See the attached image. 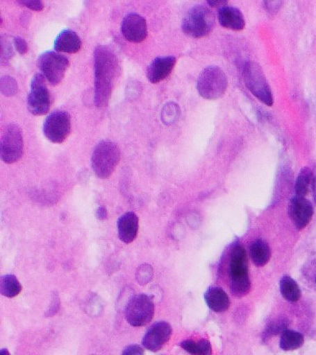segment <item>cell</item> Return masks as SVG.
<instances>
[{
	"instance_id": "24",
	"label": "cell",
	"mask_w": 316,
	"mask_h": 355,
	"mask_svg": "<svg viewBox=\"0 0 316 355\" xmlns=\"http://www.w3.org/2000/svg\"><path fill=\"white\" fill-rule=\"evenodd\" d=\"M313 173L308 167L302 168L298 175L295 184L297 196L306 197L313 184Z\"/></svg>"
},
{
	"instance_id": "16",
	"label": "cell",
	"mask_w": 316,
	"mask_h": 355,
	"mask_svg": "<svg viewBox=\"0 0 316 355\" xmlns=\"http://www.w3.org/2000/svg\"><path fill=\"white\" fill-rule=\"evenodd\" d=\"M118 237L123 243H132L139 232V217L135 212H127L119 217L117 221Z\"/></svg>"
},
{
	"instance_id": "27",
	"label": "cell",
	"mask_w": 316,
	"mask_h": 355,
	"mask_svg": "<svg viewBox=\"0 0 316 355\" xmlns=\"http://www.w3.org/2000/svg\"><path fill=\"white\" fill-rule=\"evenodd\" d=\"M1 63H8V60H10L13 56V48L10 40L6 35H2L1 40Z\"/></svg>"
},
{
	"instance_id": "23",
	"label": "cell",
	"mask_w": 316,
	"mask_h": 355,
	"mask_svg": "<svg viewBox=\"0 0 316 355\" xmlns=\"http://www.w3.org/2000/svg\"><path fill=\"white\" fill-rule=\"evenodd\" d=\"M22 290V285L15 275H6L0 279V292L7 298H15Z\"/></svg>"
},
{
	"instance_id": "8",
	"label": "cell",
	"mask_w": 316,
	"mask_h": 355,
	"mask_svg": "<svg viewBox=\"0 0 316 355\" xmlns=\"http://www.w3.org/2000/svg\"><path fill=\"white\" fill-rule=\"evenodd\" d=\"M38 64L49 83L53 86H57L65 78L69 61L68 58L58 53L47 51L39 56Z\"/></svg>"
},
{
	"instance_id": "7",
	"label": "cell",
	"mask_w": 316,
	"mask_h": 355,
	"mask_svg": "<svg viewBox=\"0 0 316 355\" xmlns=\"http://www.w3.org/2000/svg\"><path fill=\"white\" fill-rule=\"evenodd\" d=\"M155 306L149 295L141 294L133 297L126 308V318L131 326L144 327L153 320Z\"/></svg>"
},
{
	"instance_id": "35",
	"label": "cell",
	"mask_w": 316,
	"mask_h": 355,
	"mask_svg": "<svg viewBox=\"0 0 316 355\" xmlns=\"http://www.w3.org/2000/svg\"><path fill=\"white\" fill-rule=\"evenodd\" d=\"M313 189L315 201L316 202V177L314 178L313 184Z\"/></svg>"
},
{
	"instance_id": "9",
	"label": "cell",
	"mask_w": 316,
	"mask_h": 355,
	"mask_svg": "<svg viewBox=\"0 0 316 355\" xmlns=\"http://www.w3.org/2000/svg\"><path fill=\"white\" fill-rule=\"evenodd\" d=\"M3 162L13 164L19 162L24 155V137L21 128L16 124H8L4 130L0 144Z\"/></svg>"
},
{
	"instance_id": "4",
	"label": "cell",
	"mask_w": 316,
	"mask_h": 355,
	"mask_svg": "<svg viewBox=\"0 0 316 355\" xmlns=\"http://www.w3.org/2000/svg\"><path fill=\"white\" fill-rule=\"evenodd\" d=\"M215 25V16L207 6L198 4L187 12L182 30L183 33L193 38H202L212 32Z\"/></svg>"
},
{
	"instance_id": "37",
	"label": "cell",
	"mask_w": 316,
	"mask_h": 355,
	"mask_svg": "<svg viewBox=\"0 0 316 355\" xmlns=\"http://www.w3.org/2000/svg\"><path fill=\"white\" fill-rule=\"evenodd\" d=\"M315 284H316V277H315Z\"/></svg>"
},
{
	"instance_id": "11",
	"label": "cell",
	"mask_w": 316,
	"mask_h": 355,
	"mask_svg": "<svg viewBox=\"0 0 316 355\" xmlns=\"http://www.w3.org/2000/svg\"><path fill=\"white\" fill-rule=\"evenodd\" d=\"M70 131L71 118L66 111H55L44 122V135L53 144L64 143L68 139Z\"/></svg>"
},
{
	"instance_id": "12",
	"label": "cell",
	"mask_w": 316,
	"mask_h": 355,
	"mask_svg": "<svg viewBox=\"0 0 316 355\" xmlns=\"http://www.w3.org/2000/svg\"><path fill=\"white\" fill-rule=\"evenodd\" d=\"M288 215L297 230H303L313 219L314 215L313 204L305 197L296 195L289 202Z\"/></svg>"
},
{
	"instance_id": "13",
	"label": "cell",
	"mask_w": 316,
	"mask_h": 355,
	"mask_svg": "<svg viewBox=\"0 0 316 355\" xmlns=\"http://www.w3.org/2000/svg\"><path fill=\"white\" fill-rule=\"evenodd\" d=\"M172 335V328L166 322H159L153 324L142 338V344L150 352H157L162 349L170 340Z\"/></svg>"
},
{
	"instance_id": "10",
	"label": "cell",
	"mask_w": 316,
	"mask_h": 355,
	"mask_svg": "<svg viewBox=\"0 0 316 355\" xmlns=\"http://www.w3.org/2000/svg\"><path fill=\"white\" fill-rule=\"evenodd\" d=\"M51 105L50 92L43 74H35L31 83V91L28 97V107L35 116L47 114Z\"/></svg>"
},
{
	"instance_id": "6",
	"label": "cell",
	"mask_w": 316,
	"mask_h": 355,
	"mask_svg": "<svg viewBox=\"0 0 316 355\" xmlns=\"http://www.w3.org/2000/svg\"><path fill=\"white\" fill-rule=\"evenodd\" d=\"M243 80L249 91L267 106L274 105L272 91L264 70L256 61H247L243 67Z\"/></svg>"
},
{
	"instance_id": "15",
	"label": "cell",
	"mask_w": 316,
	"mask_h": 355,
	"mask_svg": "<svg viewBox=\"0 0 316 355\" xmlns=\"http://www.w3.org/2000/svg\"><path fill=\"white\" fill-rule=\"evenodd\" d=\"M176 64L174 56L156 58L147 69V77L152 83H158L166 79L172 72Z\"/></svg>"
},
{
	"instance_id": "21",
	"label": "cell",
	"mask_w": 316,
	"mask_h": 355,
	"mask_svg": "<svg viewBox=\"0 0 316 355\" xmlns=\"http://www.w3.org/2000/svg\"><path fill=\"white\" fill-rule=\"evenodd\" d=\"M280 291L285 300L296 303L301 296V288L290 277H283L280 282Z\"/></svg>"
},
{
	"instance_id": "32",
	"label": "cell",
	"mask_w": 316,
	"mask_h": 355,
	"mask_svg": "<svg viewBox=\"0 0 316 355\" xmlns=\"http://www.w3.org/2000/svg\"><path fill=\"white\" fill-rule=\"evenodd\" d=\"M265 4L266 10L272 12L278 10L282 2H265Z\"/></svg>"
},
{
	"instance_id": "18",
	"label": "cell",
	"mask_w": 316,
	"mask_h": 355,
	"mask_svg": "<svg viewBox=\"0 0 316 355\" xmlns=\"http://www.w3.org/2000/svg\"><path fill=\"white\" fill-rule=\"evenodd\" d=\"M204 300H206L208 308L213 312L224 313L230 307L229 297L220 287L208 288L204 294Z\"/></svg>"
},
{
	"instance_id": "31",
	"label": "cell",
	"mask_w": 316,
	"mask_h": 355,
	"mask_svg": "<svg viewBox=\"0 0 316 355\" xmlns=\"http://www.w3.org/2000/svg\"><path fill=\"white\" fill-rule=\"evenodd\" d=\"M122 354H144V350L139 345H133L124 349Z\"/></svg>"
},
{
	"instance_id": "25",
	"label": "cell",
	"mask_w": 316,
	"mask_h": 355,
	"mask_svg": "<svg viewBox=\"0 0 316 355\" xmlns=\"http://www.w3.org/2000/svg\"><path fill=\"white\" fill-rule=\"evenodd\" d=\"M181 348L191 354L208 355L212 353V346L208 340L198 341L186 340L181 343Z\"/></svg>"
},
{
	"instance_id": "22",
	"label": "cell",
	"mask_w": 316,
	"mask_h": 355,
	"mask_svg": "<svg viewBox=\"0 0 316 355\" xmlns=\"http://www.w3.org/2000/svg\"><path fill=\"white\" fill-rule=\"evenodd\" d=\"M304 344V337L301 333L285 330L282 333L281 339H280V348L285 352H292L301 347Z\"/></svg>"
},
{
	"instance_id": "28",
	"label": "cell",
	"mask_w": 316,
	"mask_h": 355,
	"mask_svg": "<svg viewBox=\"0 0 316 355\" xmlns=\"http://www.w3.org/2000/svg\"><path fill=\"white\" fill-rule=\"evenodd\" d=\"M287 325L284 320H277L271 322L266 329V334L268 336H272L278 334L279 332H283L286 330Z\"/></svg>"
},
{
	"instance_id": "1",
	"label": "cell",
	"mask_w": 316,
	"mask_h": 355,
	"mask_svg": "<svg viewBox=\"0 0 316 355\" xmlns=\"http://www.w3.org/2000/svg\"><path fill=\"white\" fill-rule=\"evenodd\" d=\"M94 69L95 104L97 107H106L120 73L118 57L113 49L106 46H99L95 49Z\"/></svg>"
},
{
	"instance_id": "30",
	"label": "cell",
	"mask_w": 316,
	"mask_h": 355,
	"mask_svg": "<svg viewBox=\"0 0 316 355\" xmlns=\"http://www.w3.org/2000/svg\"><path fill=\"white\" fill-rule=\"evenodd\" d=\"M13 44H15L16 50L19 51V54L25 55L28 53V43H26L24 38L15 37V40H13Z\"/></svg>"
},
{
	"instance_id": "19",
	"label": "cell",
	"mask_w": 316,
	"mask_h": 355,
	"mask_svg": "<svg viewBox=\"0 0 316 355\" xmlns=\"http://www.w3.org/2000/svg\"><path fill=\"white\" fill-rule=\"evenodd\" d=\"M81 46V40L72 30L62 31L55 41L56 51L68 53V54L77 53Z\"/></svg>"
},
{
	"instance_id": "2",
	"label": "cell",
	"mask_w": 316,
	"mask_h": 355,
	"mask_svg": "<svg viewBox=\"0 0 316 355\" xmlns=\"http://www.w3.org/2000/svg\"><path fill=\"white\" fill-rule=\"evenodd\" d=\"M229 273L233 295L238 298L246 296L251 291V284L249 277L247 254L242 246H235L231 252Z\"/></svg>"
},
{
	"instance_id": "36",
	"label": "cell",
	"mask_w": 316,
	"mask_h": 355,
	"mask_svg": "<svg viewBox=\"0 0 316 355\" xmlns=\"http://www.w3.org/2000/svg\"><path fill=\"white\" fill-rule=\"evenodd\" d=\"M10 354V353H8L7 352V350H1V352H0V354Z\"/></svg>"
},
{
	"instance_id": "5",
	"label": "cell",
	"mask_w": 316,
	"mask_h": 355,
	"mask_svg": "<svg viewBox=\"0 0 316 355\" xmlns=\"http://www.w3.org/2000/svg\"><path fill=\"white\" fill-rule=\"evenodd\" d=\"M228 87V77L218 66L207 67L198 78L197 90L203 99H219L225 94Z\"/></svg>"
},
{
	"instance_id": "20",
	"label": "cell",
	"mask_w": 316,
	"mask_h": 355,
	"mask_svg": "<svg viewBox=\"0 0 316 355\" xmlns=\"http://www.w3.org/2000/svg\"><path fill=\"white\" fill-rule=\"evenodd\" d=\"M251 260L256 266H265L269 263L271 257V251L269 244L262 239L253 242L250 248Z\"/></svg>"
},
{
	"instance_id": "34",
	"label": "cell",
	"mask_w": 316,
	"mask_h": 355,
	"mask_svg": "<svg viewBox=\"0 0 316 355\" xmlns=\"http://www.w3.org/2000/svg\"><path fill=\"white\" fill-rule=\"evenodd\" d=\"M97 216L100 220H105L108 217V211H106V208L103 207H99L97 211Z\"/></svg>"
},
{
	"instance_id": "17",
	"label": "cell",
	"mask_w": 316,
	"mask_h": 355,
	"mask_svg": "<svg viewBox=\"0 0 316 355\" xmlns=\"http://www.w3.org/2000/svg\"><path fill=\"white\" fill-rule=\"evenodd\" d=\"M218 21L222 28L242 31L246 25L242 11L238 8L226 6L222 7L217 13Z\"/></svg>"
},
{
	"instance_id": "14",
	"label": "cell",
	"mask_w": 316,
	"mask_h": 355,
	"mask_svg": "<svg viewBox=\"0 0 316 355\" xmlns=\"http://www.w3.org/2000/svg\"><path fill=\"white\" fill-rule=\"evenodd\" d=\"M122 33L124 39L133 43L144 42L148 35V26L144 17L137 13H130L124 17Z\"/></svg>"
},
{
	"instance_id": "3",
	"label": "cell",
	"mask_w": 316,
	"mask_h": 355,
	"mask_svg": "<svg viewBox=\"0 0 316 355\" xmlns=\"http://www.w3.org/2000/svg\"><path fill=\"white\" fill-rule=\"evenodd\" d=\"M120 152L117 144L110 141H101L97 145L91 159L93 172L99 179H109L119 165Z\"/></svg>"
},
{
	"instance_id": "33",
	"label": "cell",
	"mask_w": 316,
	"mask_h": 355,
	"mask_svg": "<svg viewBox=\"0 0 316 355\" xmlns=\"http://www.w3.org/2000/svg\"><path fill=\"white\" fill-rule=\"evenodd\" d=\"M208 4L209 6H212V7H215V8H222V7H224L225 6H226V4H228V2L226 1H224V0H213V1H208Z\"/></svg>"
},
{
	"instance_id": "26",
	"label": "cell",
	"mask_w": 316,
	"mask_h": 355,
	"mask_svg": "<svg viewBox=\"0 0 316 355\" xmlns=\"http://www.w3.org/2000/svg\"><path fill=\"white\" fill-rule=\"evenodd\" d=\"M1 92L3 95L12 96L15 95L17 91V84L15 80L10 76L1 78Z\"/></svg>"
},
{
	"instance_id": "29",
	"label": "cell",
	"mask_w": 316,
	"mask_h": 355,
	"mask_svg": "<svg viewBox=\"0 0 316 355\" xmlns=\"http://www.w3.org/2000/svg\"><path fill=\"white\" fill-rule=\"evenodd\" d=\"M19 3L34 11H42L44 8L43 3L39 0H22Z\"/></svg>"
}]
</instances>
